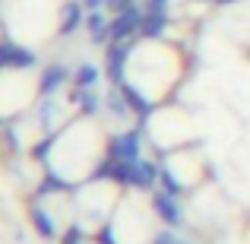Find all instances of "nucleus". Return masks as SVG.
I'll return each mask as SVG.
<instances>
[{
    "label": "nucleus",
    "instance_id": "obj_1",
    "mask_svg": "<svg viewBox=\"0 0 250 244\" xmlns=\"http://www.w3.org/2000/svg\"><path fill=\"white\" fill-rule=\"evenodd\" d=\"M143 16H146V13L136 3L124 13H114V19H111V42H127L130 35H136V32L143 29Z\"/></svg>",
    "mask_w": 250,
    "mask_h": 244
},
{
    "label": "nucleus",
    "instance_id": "obj_2",
    "mask_svg": "<svg viewBox=\"0 0 250 244\" xmlns=\"http://www.w3.org/2000/svg\"><path fill=\"white\" fill-rule=\"evenodd\" d=\"M152 209L168 228L184 225V213H181V206H177V197L168 194V190H152Z\"/></svg>",
    "mask_w": 250,
    "mask_h": 244
},
{
    "label": "nucleus",
    "instance_id": "obj_3",
    "mask_svg": "<svg viewBox=\"0 0 250 244\" xmlns=\"http://www.w3.org/2000/svg\"><path fill=\"white\" fill-rule=\"evenodd\" d=\"M35 61H38V57H35L32 48L13 44L10 38L0 44V67H3V70H29V67H35Z\"/></svg>",
    "mask_w": 250,
    "mask_h": 244
},
{
    "label": "nucleus",
    "instance_id": "obj_4",
    "mask_svg": "<svg viewBox=\"0 0 250 244\" xmlns=\"http://www.w3.org/2000/svg\"><path fill=\"white\" fill-rule=\"evenodd\" d=\"M108 159L114 162H140V130H127V133L114 136L108 143Z\"/></svg>",
    "mask_w": 250,
    "mask_h": 244
},
{
    "label": "nucleus",
    "instance_id": "obj_5",
    "mask_svg": "<svg viewBox=\"0 0 250 244\" xmlns=\"http://www.w3.org/2000/svg\"><path fill=\"white\" fill-rule=\"evenodd\" d=\"M130 54H133V44H130V42H114V44H108V80L114 83V86L127 83V80H124V70H127Z\"/></svg>",
    "mask_w": 250,
    "mask_h": 244
},
{
    "label": "nucleus",
    "instance_id": "obj_6",
    "mask_svg": "<svg viewBox=\"0 0 250 244\" xmlns=\"http://www.w3.org/2000/svg\"><path fill=\"white\" fill-rule=\"evenodd\" d=\"M85 29H89L92 44H98V48H102V42H111V19L102 10H92L85 16Z\"/></svg>",
    "mask_w": 250,
    "mask_h": 244
},
{
    "label": "nucleus",
    "instance_id": "obj_7",
    "mask_svg": "<svg viewBox=\"0 0 250 244\" xmlns=\"http://www.w3.org/2000/svg\"><path fill=\"white\" fill-rule=\"evenodd\" d=\"M83 0H70V3H63V22H61V35H73L80 25H85V16H83Z\"/></svg>",
    "mask_w": 250,
    "mask_h": 244
},
{
    "label": "nucleus",
    "instance_id": "obj_8",
    "mask_svg": "<svg viewBox=\"0 0 250 244\" xmlns=\"http://www.w3.org/2000/svg\"><path fill=\"white\" fill-rule=\"evenodd\" d=\"M121 92H124V98H127L130 111H133L136 117H149V114H152V102H149L133 83H121Z\"/></svg>",
    "mask_w": 250,
    "mask_h": 244
},
{
    "label": "nucleus",
    "instance_id": "obj_9",
    "mask_svg": "<svg viewBox=\"0 0 250 244\" xmlns=\"http://www.w3.org/2000/svg\"><path fill=\"white\" fill-rule=\"evenodd\" d=\"M63 83H67V67H63V64H51V67L42 73V80H38V86H42V95H54Z\"/></svg>",
    "mask_w": 250,
    "mask_h": 244
},
{
    "label": "nucleus",
    "instance_id": "obj_10",
    "mask_svg": "<svg viewBox=\"0 0 250 244\" xmlns=\"http://www.w3.org/2000/svg\"><path fill=\"white\" fill-rule=\"evenodd\" d=\"M29 219H32V225H35V232L42 235L44 241H54V238H57V225H54V216H51V213H44L42 206H32Z\"/></svg>",
    "mask_w": 250,
    "mask_h": 244
},
{
    "label": "nucleus",
    "instance_id": "obj_11",
    "mask_svg": "<svg viewBox=\"0 0 250 244\" xmlns=\"http://www.w3.org/2000/svg\"><path fill=\"white\" fill-rule=\"evenodd\" d=\"M70 102L80 105L85 114H95V111L102 108V98H98L92 89H80V86H73V95H70Z\"/></svg>",
    "mask_w": 250,
    "mask_h": 244
},
{
    "label": "nucleus",
    "instance_id": "obj_12",
    "mask_svg": "<svg viewBox=\"0 0 250 244\" xmlns=\"http://www.w3.org/2000/svg\"><path fill=\"white\" fill-rule=\"evenodd\" d=\"M168 29V16L165 13H146V16H143V35L146 38H159L162 32Z\"/></svg>",
    "mask_w": 250,
    "mask_h": 244
},
{
    "label": "nucleus",
    "instance_id": "obj_13",
    "mask_svg": "<svg viewBox=\"0 0 250 244\" xmlns=\"http://www.w3.org/2000/svg\"><path fill=\"white\" fill-rule=\"evenodd\" d=\"M98 76L102 73H98L95 64H83V67L76 70V86H80V89H92V86L98 83Z\"/></svg>",
    "mask_w": 250,
    "mask_h": 244
},
{
    "label": "nucleus",
    "instance_id": "obj_14",
    "mask_svg": "<svg viewBox=\"0 0 250 244\" xmlns=\"http://www.w3.org/2000/svg\"><path fill=\"white\" fill-rule=\"evenodd\" d=\"M104 105H108V108L114 111L117 117H127V111H130V105H127V98H124L121 86H117L114 92H108V98H104Z\"/></svg>",
    "mask_w": 250,
    "mask_h": 244
},
{
    "label": "nucleus",
    "instance_id": "obj_15",
    "mask_svg": "<svg viewBox=\"0 0 250 244\" xmlns=\"http://www.w3.org/2000/svg\"><path fill=\"white\" fill-rule=\"evenodd\" d=\"M70 184L63 181L61 175H57V171H48V175H44V184H42V190H38V197H44V194H57V190H67Z\"/></svg>",
    "mask_w": 250,
    "mask_h": 244
},
{
    "label": "nucleus",
    "instance_id": "obj_16",
    "mask_svg": "<svg viewBox=\"0 0 250 244\" xmlns=\"http://www.w3.org/2000/svg\"><path fill=\"white\" fill-rule=\"evenodd\" d=\"M38 117H42V127L48 130V127H51V117H54V98H51V95H44V102H42V111H38Z\"/></svg>",
    "mask_w": 250,
    "mask_h": 244
},
{
    "label": "nucleus",
    "instance_id": "obj_17",
    "mask_svg": "<svg viewBox=\"0 0 250 244\" xmlns=\"http://www.w3.org/2000/svg\"><path fill=\"white\" fill-rule=\"evenodd\" d=\"M159 181L165 184V190H168V194H174V197H177V194H181V190H184V184L177 181V177L171 175V171H165V168H162V177H159Z\"/></svg>",
    "mask_w": 250,
    "mask_h": 244
},
{
    "label": "nucleus",
    "instance_id": "obj_18",
    "mask_svg": "<svg viewBox=\"0 0 250 244\" xmlns=\"http://www.w3.org/2000/svg\"><path fill=\"white\" fill-rule=\"evenodd\" d=\"M98 244H117V238H114V228H111V222H104V225L98 228Z\"/></svg>",
    "mask_w": 250,
    "mask_h": 244
},
{
    "label": "nucleus",
    "instance_id": "obj_19",
    "mask_svg": "<svg viewBox=\"0 0 250 244\" xmlns=\"http://www.w3.org/2000/svg\"><path fill=\"white\" fill-rule=\"evenodd\" d=\"M63 244H83V228L80 225H70L67 235H63Z\"/></svg>",
    "mask_w": 250,
    "mask_h": 244
},
{
    "label": "nucleus",
    "instance_id": "obj_20",
    "mask_svg": "<svg viewBox=\"0 0 250 244\" xmlns=\"http://www.w3.org/2000/svg\"><path fill=\"white\" fill-rule=\"evenodd\" d=\"M136 0H108V10L111 13H124V10H130Z\"/></svg>",
    "mask_w": 250,
    "mask_h": 244
},
{
    "label": "nucleus",
    "instance_id": "obj_21",
    "mask_svg": "<svg viewBox=\"0 0 250 244\" xmlns=\"http://www.w3.org/2000/svg\"><path fill=\"white\" fill-rule=\"evenodd\" d=\"M152 244H181L174 238V232H159V235H152Z\"/></svg>",
    "mask_w": 250,
    "mask_h": 244
},
{
    "label": "nucleus",
    "instance_id": "obj_22",
    "mask_svg": "<svg viewBox=\"0 0 250 244\" xmlns=\"http://www.w3.org/2000/svg\"><path fill=\"white\" fill-rule=\"evenodd\" d=\"M168 0H146V13H165Z\"/></svg>",
    "mask_w": 250,
    "mask_h": 244
},
{
    "label": "nucleus",
    "instance_id": "obj_23",
    "mask_svg": "<svg viewBox=\"0 0 250 244\" xmlns=\"http://www.w3.org/2000/svg\"><path fill=\"white\" fill-rule=\"evenodd\" d=\"M83 6H85V10H102V6H108V0H83Z\"/></svg>",
    "mask_w": 250,
    "mask_h": 244
},
{
    "label": "nucleus",
    "instance_id": "obj_24",
    "mask_svg": "<svg viewBox=\"0 0 250 244\" xmlns=\"http://www.w3.org/2000/svg\"><path fill=\"white\" fill-rule=\"evenodd\" d=\"M215 3H238V0H215Z\"/></svg>",
    "mask_w": 250,
    "mask_h": 244
}]
</instances>
